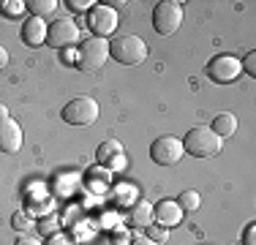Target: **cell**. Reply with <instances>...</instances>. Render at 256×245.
<instances>
[{"label": "cell", "mask_w": 256, "mask_h": 245, "mask_svg": "<svg viewBox=\"0 0 256 245\" xmlns=\"http://www.w3.org/2000/svg\"><path fill=\"white\" fill-rule=\"evenodd\" d=\"M182 156H186V150H182V139L178 136H158L150 144V158L158 166H174L182 161Z\"/></svg>", "instance_id": "obj_7"}, {"label": "cell", "mask_w": 256, "mask_h": 245, "mask_svg": "<svg viewBox=\"0 0 256 245\" xmlns=\"http://www.w3.org/2000/svg\"><path fill=\"white\" fill-rule=\"evenodd\" d=\"M112 240H114V245H128V242H131V234H128L126 229H114L112 232Z\"/></svg>", "instance_id": "obj_24"}, {"label": "cell", "mask_w": 256, "mask_h": 245, "mask_svg": "<svg viewBox=\"0 0 256 245\" xmlns=\"http://www.w3.org/2000/svg\"><path fill=\"white\" fill-rule=\"evenodd\" d=\"M60 60H63L66 66H71V63L76 66V49L74 52H71V49H60Z\"/></svg>", "instance_id": "obj_25"}, {"label": "cell", "mask_w": 256, "mask_h": 245, "mask_svg": "<svg viewBox=\"0 0 256 245\" xmlns=\"http://www.w3.org/2000/svg\"><path fill=\"white\" fill-rule=\"evenodd\" d=\"M98 114H101V106H98L96 98L79 96V98H71V101L66 104L63 112H60V118L68 122V126L82 128V126H93V122L98 120Z\"/></svg>", "instance_id": "obj_4"}, {"label": "cell", "mask_w": 256, "mask_h": 245, "mask_svg": "<svg viewBox=\"0 0 256 245\" xmlns=\"http://www.w3.org/2000/svg\"><path fill=\"white\" fill-rule=\"evenodd\" d=\"M118 24H120V14L118 8H112V6H96L93 11L88 14V30L96 36V38H106L109 36L118 33Z\"/></svg>", "instance_id": "obj_6"}, {"label": "cell", "mask_w": 256, "mask_h": 245, "mask_svg": "<svg viewBox=\"0 0 256 245\" xmlns=\"http://www.w3.org/2000/svg\"><path fill=\"white\" fill-rule=\"evenodd\" d=\"M174 202L180 204V210H182V212H196L199 207H202V196H199V191H194V188L182 191Z\"/></svg>", "instance_id": "obj_17"}, {"label": "cell", "mask_w": 256, "mask_h": 245, "mask_svg": "<svg viewBox=\"0 0 256 245\" xmlns=\"http://www.w3.org/2000/svg\"><path fill=\"white\" fill-rule=\"evenodd\" d=\"M182 24V3L178 0H161L153 8V28L158 36H174Z\"/></svg>", "instance_id": "obj_5"}, {"label": "cell", "mask_w": 256, "mask_h": 245, "mask_svg": "<svg viewBox=\"0 0 256 245\" xmlns=\"http://www.w3.org/2000/svg\"><path fill=\"white\" fill-rule=\"evenodd\" d=\"M153 218L158 226H164V229H172V226H178L182 220V210L180 204L174 199H161L153 204Z\"/></svg>", "instance_id": "obj_11"}, {"label": "cell", "mask_w": 256, "mask_h": 245, "mask_svg": "<svg viewBox=\"0 0 256 245\" xmlns=\"http://www.w3.org/2000/svg\"><path fill=\"white\" fill-rule=\"evenodd\" d=\"M182 150L191 152L194 158H216L218 152L224 150V139L218 136L210 126H196L186 134Z\"/></svg>", "instance_id": "obj_2"}, {"label": "cell", "mask_w": 256, "mask_h": 245, "mask_svg": "<svg viewBox=\"0 0 256 245\" xmlns=\"http://www.w3.org/2000/svg\"><path fill=\"white\" fill-rule=\"evenodd\" d=\"M0 8L6 11V16H20L22 11H25V3H20V0H3Z\"/></svg>", "instance_id": "obj_19"}, {"label": "cell", "mask_w": 256, "mask_h": 245, "mask_svg": "<svg viewBox=\"0 0 256 245\" xmlns=\"http://www.w3.org/2000/svg\"><path fill=\"white\" fill-rule=\"evenodd\" d=\"M46 28H50V24H46L44 20H38V16H28L25 22H22V41H25L28 46H44L46 44Z\"/></svg>", "instance_id": "obj_12"}, {"label": "cell", "mask_w": 256, "mask_h": 245, "mask_svg": "<svg viewBox=\"0 0 256 245\" xmlns=\"http://www.w3.org/2000/svg\"><path fill=\"white\" fill-rule=\"evenodd\" d=\"M3 66H8V49L0 46V68H3Z\"/></svg>", "instance_id": "obj_29"}, {"label": "cell", "mask_w": 256, "mask_h": 245, "mask_svg": "<svg viewBox=\"0 0 256 245\" xmlns=\"http://www.w3.org/2000/svg\"><path fill=\"white\" fill-rule=\"evenodd\" d=\"M210 128H212V131H216L221 139H229V136H234V134H237V118H234L232 112H218Z\"/></svg>", "instance_id": "obj_15"}, {"label": "cell", "mask_w": 256, "mask_h": 245, "mask_svg": "<svg viewBox=\"0 0 256 245\" xmlns=\"http://www.w3.org/2000/svg\"><path fill=\"white\" fill-rule=\"evenodd\" d=\"M22 142H25V136H22L20 122L11 118H0V152L14 156L22 150Z\"/></svg>", "instance_id": "obj_10"}, {"label": "cell", "mask_w": 256, "mask_h": 245, "mask_svg": "<svg viewBox=\"0 0 256 245\" xmlns=\"http://www.w3.org/2000/svg\"><path fill=\"white\" fill-rule=\"evenodd\" d=\"M144 237H150L153 242H158V245H161V242H166V237H169V229H164V226L153 224V226L148 229V234H144Z\"/></svg>", "instance_id": "obj_20"}, {"label": "cell", "mask_w": 256, "mask_h": 245, "mask_svg": "<svg viewBox=\"0 0 256 245\" xmlns=\"http://www.w3.org/2000/svg\"><path fill=\"white\" fill-rule=\"evenodd\" d=\"M58 6H60L58 0H25V11H30V16H38V20L54 14Z\"/></svg>", "instance_id": "obj_16"}, {"label": "cell", "mask_w": 256, "mask_h": 245, "mask_svg": "<svg viewBox=\"0 0 256 245\" xmlns=\"http://www.w3.org/2000/svg\"><path fill=\"white\" fill-rule=\"evenodd\" d=\"M106 60H109V41L106 38H88V41H82L76 49V68L79 71H88V74H93V71H101L104 66H106Z\"/></svg>", "instance_id": "obj_3"}, {"label": "cell", "mask_w": 256, "mask_h": 245, "mask_svg": "<svg viewBox=\"0 0 256 245\" xmlns=\"http://www.w3.org/2000/svg\"><path fill=\"white\" fill-rule=\"evenodd\" d=\"M153 224H156L153 204H150V202H136V204L131 207V226H136V229H150Z\"/></svg>", "instance_id": "obj_14"}, {"label": "cell", "mask_w": 256, "mask_h": 245, "mask_svg": "<svg viewBox=\"0 0 256 245\" xmlns=\"http://www.w3.org/2000/svg\"><path fill=\"white\" fill-rule=\"evenodd\" d=\"M148 41L136 33H123V36H114L109 41V58L118 60L120 66H139L148 60Z\"/></svg>", "instance_id": "obj_1"}, {"label": "cell", "mask_w": 256, "mask_h": 245, "mask_svg": "<svg viewBox=\"0 0 256 245\" xmlns=\"http://www.w3.org/2000/svg\"><path fill=\"white\" fill-rule=\"evenodd\" d=\"M14 245H44V242H38L36 237H30V234H20L16 237V242Z\"/></svg>", "instance_id": "obj_27"}, {"label": "cell", "mask_w": 256, "mask_h": 245, "mask_svg": "<svg viewBox=\"0 0 256 245\" xmlns=\"http://www.w3.org/2000/svg\"><path fill=\"white\" fill-rule=\"evenodd\" d=\"M46 245H74V242H71V237H66V234H52Z\"/></svg>", "instance_id": "obj_26"}, {"label": "cell", "mask_w": 256, "mask_h": 245, "mask_svg": "<svg viewBox=\"0 0 256 245\" xmlns=\"http://www.w3.org/2000/svg\"><path fill=\"white\" fill-rule=\"evenodd\" d=\"M128 245H158V242H153L150 237H144V234H139V237H134V240L128 242Z\"/></svg>", "instance_id": "obj_28"}, {"label": "cell", "mask_w": 256, "mask_h": 245, "mask_svg": "<svg viewBox=\"0 0 256 245\" xmlns=\"http://www.w3.org/2000/svg\"><path fill=\"white\" fill-rule=\"evenodd\" d=\"M11 220H14L11 226H14L16 232H25V229H30V226H33V218H30L28 212H22V210L14 212V218H11Z\"/></svg>", "instance_id": "obj_21"}, {"label": "cell", "mask_w": 256, "mask_h": 245, "mask_svg": "<svg viewBox=\"0 0 256 245\" xmlns=\"http://www.w3.org/2000/svg\"><path fill=\"white\" fill-rule=\"evenodd\" d=\"M66 6H68L71 11H79V14H90L98 3H96V0H66Z\"/></svg>", "instance_id": "obj_18"}, {"label": "cell", "mask_w": 256, "mask_h": 245, "mask_svg": "<svg viewBox=\"0 0 256 245\" xmlns=\"http://www.w3.org/2000/svg\"><path fill=\"white\" fill-rule=\"evenodd\" d=\"M0 118H8V109H6L3 104H0Z\"/></svg>", "instance_id": "obj_30"}, {"label": "cell", "mask_w": 256, "mask_h": 245, "mask_svg": "<svg viewBox=\"0 0 256 245\" xmlns=\"http://www.w3.org/2000/svg\"><path fill=\"white\" fill-rule=\"evenodd\" d=\"M240 74H242V66H240V58H234V54H216L207 63V76L216 84H229Z\"/></svg>", "instance_id": "obj_9"}, {"label": "cell", "mask_w": 256, "mask_h": 245, "mask_svg": "<svg viewBox=\"0 0 256 245\" xmlns=\"http://www.w3.org/2000/svg\"><path fill=\"white\" fill-rule=\"evenodd\" d=\"M120 156H126L123 144H120L118 139H106V142H101L98 150H96V164H98V166H109V164Z\"/></svg>", "instance_id": "obj_13"}, {"label": "cell", "mask_w": 256, "mask_h": 245, "mask_svg": "<svg viewBox=\"0 0 256 245\" xmlns=\"http://www.w3.org/2000/svg\"><path fill=\"white\" fill-rule=\"evenodd\" d=\"M242 245H256V224L254 220L246 226V232H242Z\"/></svg>", "instance_id": "obj_23"}, {"label": "cell", "mask_w": 256, "mask_h": 245, "mask_svg": "<svg viewBox=\"0 0 256 245\" xmlns=\"http://www.w3.org/2000/svg\"><path fill=\"white\" fill-rule=\"evenodd\" d=\"M79 41V24L68 16H60L46 28V44L54 49H71Z\"/></svg>", "instance_id": "obj_8"}, {"label": "cell", "mask_w": 256, "mask_h": 245, "mask_svg": "<svg viewBox=\"0 0 256 245\" xmlns=\"http://www.w3.org/2000/svg\"><path fill=\"white\" fill-rule=\"evenodd\" d=\"M240 66H242V74L256 76V52H246V58L240 60Z\"/></svg>", "instance_id": "obj_22"}]
</instances>
